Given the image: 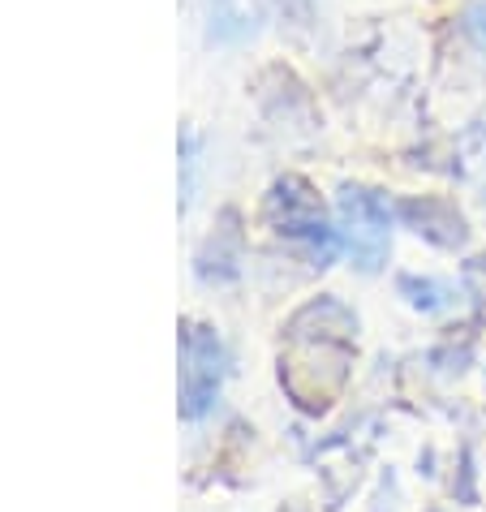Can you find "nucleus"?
<instances>
[{
  "mask_svg": "<svg viewBox=\"0 0 486 512\" xmlns=\"http://www.w3.org/2000/svg\"><path fill=\"white\" fill-rule=\"evenodd\" d=\"M267 224L276 229V237H284L289 246L302 250L314 267H332L340 254H345L340 224L327 220L323 198L306 177L289 173L267 190Z\"/></svg>",
  "mask_w": 486,
  "mask_h": 512,
  "instance_id": "1",
  "label": "nucleus"
},
{
  "mask_svg": "<svg viewBox=\"0 0 486 512\" xmlns=\"http://www.w3.org/2000/svg\"><path fill=\"white\" fill-rule=\"evenodd\" d=\"M396 293L405 297L413 310H422V315H448V310L456 306V289L448 280L418 276V272H400L396 276Z\"/></svg>",
  "mask_w": 486,
  "mask_h": 512,
  "instance_id": "6",
  "label": "nucleus"
},
{
  "mask_svg": "<svg viewBox=\"0 0 486 512\" xmlns=\"http://www.w3.org/2000/svg\"><path fill=\"white\" fill-rule=\"evenodd\" d=\"M396 224L409 229L413 237L431 241L435 250H465L474 229H469L465 211L452 203V198H439V194H409V198H396Z\"/></svg>",
  "mask_w": 486,
  "mask_h": 512,
  "instance_id": "3",
  "label": "nucleus"
},
{
  "mask_svg": "<svg viewBox=\"0 0 486 512\" xmlns=\"http://www.w3.org/2000/svg\"><path fill=\"white\" fill-rule=\"evenodd\" d=\"M185 418H203L211 401L220 392V375H224V349L220 336L207 327H194L185 336Z\"/></svg>",
  "mask_w": 486,
  "mask_h": 512,
  "instance_id": "4",
  "label": "nucleus"
},
{
  "mask_svg": "<svg viewBox=\"0 0 486 512\" xmlns=\"http://www.w3.org/2000/svg\"><path fill=\"white\" fill-rule=\"evenodd\" d=\"M465 31L474 35V44L486 52V0H478V5L465 13Z\"/></svg>",
  "mask_w": 486,
  "mask_h": 512,
  "instance_id": "8",
  "label": "nucleus"
},
{
  "mask_svg": "<svg viewBox=\"0 0 486 512\" xmlns=\"http://www.w3.org/2000/svg\"><path fill=\"white\" fill-rule=\"evenodd\" d=\"M259 9L254 0H207V31L216 44H241L254 35Z\"/></svg>",
  "mask_w": 486,
  "mask_h": 512,
  "instance_id": "5",
  "label": "nucleus"
},
{
  "mask_svg": "<svg viewBox=\"0 0 486 512\" xmlns=\"http://www.w3.org/2000/svg\"><path fill=\"white\" fill-rule=\"evenodd\" d=\"M336 220H340V237H345V254L353 259V267L362 276H375L392 254L396 198L370 186H340Z\"/></svg>",
  "mask_w": 486,
  "mask_h": 512,
  "instance_id": "2",
  "label": "nucleus"
},
{
  "mask_svg": "<svg viewBox=\"0 0 486 512\" xmlns=\"http://www.w3.org/2000/svg\"><path fill=\"white\" fill-rule=\"evenodd\" d=\"M280 13V22L289 31H314L319 26V0H271Z\"/></svg>",
  "mask_w": 486,
  "mask_h": 512,
  "instance_id": "7",
  "label": "nucleus"
}]
</instances>
